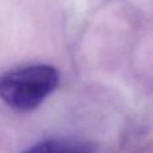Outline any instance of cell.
I'll list each match as a JSON object with an SVG mask.
<instances>
[{
    "instance_id": "cell-2",
    "label": "cell",
    "mask_w": 153,
    "mask_h": 153,
    "mask_svg": "<svg viewBox=\"0 0 153 153\" xmlns=\"http://www.w3.org/2000/svg\"><path fill=\"white\" fill-rule=\"evenodd\" d=\"M22 153H94L91 144L70 138H48L34 144Z\"/></svg>"
},
{
    "instance_id": "cell-1",
    "label": "cell",
    "mask_w": 153,
    "mask_h": 153,
    "mask_svg": "<svg viewBox=\"0 0 153 153\" xmlns=\"http://www.w3.org/2000/svg\"><path fill=\"white\" fill-rule=\"evenodd\" d=\"M58 70L50 65H31L0 75V98L19 111L36 109L58 87Z\"/></svg>"
}]
</instances>
